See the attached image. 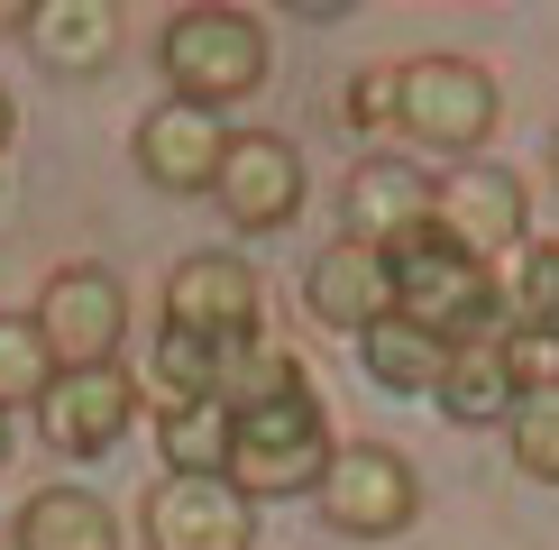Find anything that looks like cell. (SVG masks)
<instances>
[{
  "label": "cell",
  "mask_w": 559,
  "mask_h": 550,
  "mask_svg": "<svg viewBox=\"0 0 559 550\" xmlns=\"http://www.w3.org/2000/svg\"><path fill=\"white\" fill-rule=\"evenodd\" d=\"M504 331H514V339H550V349H559V239L523 248V275L504 285Z\"/></svg>",
  "instance_id": "44dd1931"
},
{
  "label": "cell",
  "mask_w": 559,
  "mask_h": 550,
  "mask_svg": "<svg viewBox=\"0 0 559 550\" xmlns=\"http://www.w3.org/2000/svg\"><path fill=\"white\" fill-rule=\"evenodd\" d=\"M340 212H348V229L340 239H367V248H404V239H423L431 229V175L413 166V156H358L348 166V183H340Z\"/></svg>",
  "instance_id": "7c38bea8"
},
{
  "label": "cell",
  "mask_w": 559,
  "mask_h": 550,
  "mask_svg": "<svg viewBox=\"0 0 559 550\" xmlns=\"http://www.w3.org/2000/svg\"><path fill=\"white\" fill-rule=\"evenodd\" d=\"M348 129H394V64L348 83Z\"/></svg>",
  "instance_id": "cb8c5ba5"
},
{
  "label": "cell",
  "mask_w": 559,
  "mask_h": 550,
  "mask_svg": "<svg viewBox=\"0 0 559 550\" xmlns=\"http://www.w3.org/2000/svg\"><path fill=\"white\" fill-rule=\"evenodd\" d=\"M258 321H266V285H258V266L229 258V248H202V258H183L166 275V321H156V331L202 339V349L229 358V349L258 339Z\"/></svg>",
  "instance_id": "52a82bcc"
},
{
  "label": "cell",
  "mask_w": 559,
  "mask_h": 550,
  "mask_svg": "<svg viewBox=\"0 0 559 550\" xmlns=\"http://www.w3.org/2000/svg\"><path fill=\"white\" fill-rule=\"evenodd\" d=\"M504 450H514L523 477L559 487V376H532V395L514 404V422H504Z\"/></svg>",
  "instance_id": "7402d4cb"
},
{
  "label": "cell",
  "mask_w": 559,
  "mask_h": 550,
  "mask_svg": "<svg viewBox=\"0 0 559 550\" xmlns=\"http://www.w3.org/2000/svg\"><path fill=\"white\" fill-rule=\"evenodd\" d=\"M302 358L294 349H266V339H248V349H229L221 367H212V404L221 412H258V404H285V395H302Z\"/></svg>",
  "instance_id": "d6986e66"
},
{
  "label": "cell",
  "mask_w": 559,
  "mask_h": 550,
  "mask_svg": "<svg viewBox=\"0 0 559 550\" xmlns=\"http://www.w3.org/2000/svg\"><path fill=\"white\" fill-rule=\"evenodd\" d=\"M0 468H10V412H0Z\"/></svg>",
  "instance_id": "4316f807"
},
{
  "label": "cell",
  "mask_w": 559,
  "mask_h": 550,
  "mask_svg": "<svg viewBox=\"0 0 559 550\" xmlns=\"http://www.w3.org/2000/svg\"><path fill=\"white\" fill-rule=\"evenodd\" d=\"M156 64H166L175 101H202V110H229V101H258L266 92V19L258 10H229V0H193L156 28Z\"/></svg>",
  "instance_id": "6da1fadb"
},
{
  "label": "cell",
  "mask_w": 559,
  "mask_h": 550,
  "mask_svg": "<svg viewBox=\"0 0 559 550\" xmlns=\"http://www.w3.org/2000/svg\"><path fill=\"white\" fill-rule=\"evenodd\" d=\"M37 339H46V358H56V376L64 367H120V339H129V285L110 266H56L37 285Z\"/></svg>",
  "instance_id": "8992f818"
},
{
  "label": "cell",
  "mask_w": 559,
  "mask_h": 550,
  "mask_svg": "<svg viewBox=\"0 0 559 550\" xmlns=\"http://www.w3.org/2000/svg\"><path fill=\"white\" fill-rule=\"evenodd\" d=\"M302 303H312L321 331H377V321L394 312V266H385V248H367V239H331L312 258V275H302Z\"/></svg>",
  "instance_id": "9a60e30c"
},
{
  "label": "cell",
  "mask_w": 559,
  "mask_h": 550,
  "mask_svg": "<svg viewBox=\"0 0 559 550\" xmlns=\"http://www.w3.org/2000/svg\"><path fill=\"white\" fill-rule=\"evenodd\" d=\"M550 175H559V138H550Z\"/></svg>",
  "instance_id": "83f0119b"
},
{
  "label": "cell",
  "mask_w": 559,
  "mask_h": 550,
  "mask_svg": "<svg viewBox=\"0 0 559 550\" xmlns=\"http://www.w3.org/2000/svg\"><path fill=\"white\" fill-rule=\"evenodd\" d=\"M312 504L348 541H394L423 514V477H413V458L385 450V441H340L331 468H321V487H312Z\"/></svg>",
  "instance_id": "5b68a950"
},
{
  "label": "cell",
  "mask_w": 559,
  "mask_h": 550,
  "mask_svg": "<svg viewBox=\"0 0 559 550\" xmlns=\"http://www.w3.org/2000/svg\"><path fill=\"white\" fill-rule=\"evenodd\" d=\"M10 129H19V110H10V92H0V147H10Z\"/></svg>",
  "instance_id": "484cf974"
},
{
  "label": "cell",
  "mask_w": 559,
  "mask_h": 550,
  "mask_svg": "<svg viewBox=\"0 0 559 550\" xmlns=\"http://www.w3.org/2000/svg\"><path fill=\"white\" fill-rule=\"evenodd\" d=\"M138 533L147 550H258V504L229 477H156Z\"/></svg>",
  "instance_id": "9c48e42d"
},
{
  "label": "cell",
  "mask_w": 559,
  "mask_h": 550,
  "mask_svg": "<svg viewBox=\"0 0 559 550\" xmlns=\"http://www.w3.org/2000/svg\"><path fill=\"white\" fill-rule=\"evenodd\" d=\"M28 10L37 0H0V37H28Z\"/></svg>",
  "instance_id": "d4e9b609"
},
{
  "label": "cell",
  "mask_w": 559,
  "mask_h": 550,
  "mask_svg": "<svg viewBox=\"0 0 559 550\" xmlns=\"http://www.w3.org/2000/svg\"><path fill=\"white\" fill-rule=\"evenodd\" d=\"M358 358H367V376L385 395H440V376H450V349L431 331H413L404 312H385L377 331H358Z\"/></svg>",
  "instance_id": "ac0fdd59"
},
{
  "label": "cell",
  "mask_w": 559,
  "mask_h": 550,
  "mask_svg": "<svg viewBox=\"0 0 559 550\" xmlns=\"http://www.w3.org/2000/svg\"><path fill=\"white\" fill-rule=\"evenodd\" d=\"M138 404H147V395H138L129 367H64V376L46 385V404H37V431L64 458H110L120 431L138 422Z\"/></svg>",
  "instance_id": "8fae6325"
},
{
  "label": "cell",
  "mask_w": 559,
  "mask_h": 550,
  "mask_svg": "<svg viewBox=\"0 0 559 550\" xmlns=\"http://www.w3.org/2000/svg\"><path fill=\"white\" fill-rule=\"evenodd\" d=\"M212 202L229 212V229H294L302 220V156H294V138L285 129H229Z\"/></svg>",
  "instance_id": "30bf717a"
},
{
  "label": "cell",
  "mask_w": 559,
  "mask_h": 550,
  "mask_svg": "<svg viewBox=\"0 0 559 550\" xmlns=\"http://www.w3.org/2000/svg\"><path fill=\"white\" fill-rule=\"evenodd\" d=\"M10 550H120V514L92 487H37L10 523Z\"/></svg>",
  "instance_id": "e0dca14e"
},
{
  "label": "cell",
  "mask_w": 559,
  "mask_h": 550,
  "mask_svg": "<svg viewBox=\"0 0 559 550\" xmlns=\"http://www.w3.org/2000/svg\"><path fill=\"white\" fill-rule=\"evenodd\" d=\"M504 120V92L486 74L477 56H413L394 64V129L423 138L431 156H450V166H477V147L496 138Z\"/></svg>",
  "instance_id": "3957f363"
},
{
  "label": "cell",
  "mask_w": 559,
  "mask_h": 550,
  "mask_svg": "<svg viewBox=\"0 0 559 550\" xmlns=\"http://www.w3.org/2000/svg\"><path fill=\"white\" fill-rule=\"evenodd\" d=\"M46 385H56V358H46L37 321L28 312H0V412H19V404L37 412Z\"/></svg>",
  "instance_id": "603a6c76"
},
{
  "label": "cell",
  "mask_w": 559,
  "mask_h": 550,
  "mask_svg": "<svg viewBox=\"0 0 559 550\" xmlns=\"http://www.w3.org/2000/svg\"><path fill=\"white\" fill-rule=\"evenodd\" d=\"M431 229L450 248H468L477 266H496L504 248H523V229H532V202H523V175L514 166H450V175H431Z\"/></svg>",
  "instance_id": "ba28073f"
},
{
  "label": "cell",
  "mask_w": 559,
  "mask_h": 550,
  "mask_svg": "<svg viewBox=\"0 0 559 550\" xmlns=\"http://www.w3.org/2000/svg\"><path fill=\"white\" fill-rule=\"evenodd\" d=\"M221 156H229V129H221V110H202V101H175L166 92V101L138 120V175H147L156 193H212Z\"/></svg>",
  "instance_id": "4fadbf2b"
},
{
  "label": "cell",
  "mask_w": 559,
  "mask_h": 550,
  "mask_svg": "<svg viewBox=\"0 0 559 550\" xmlns=\"http://www.w3.org/2000/svg\"><path fill=\"white\" fill-rule=\"evenodd\" d=\"M394 312L413 321V331H431L440 349H468V339H496L504 331V285L496 266H477L468 248H450L440 229L394 248Z\"/></svg>",
  "instance_id": "7a4b0ae2"
},
{
  "label": "cell",
  "mask_w": 559,
  "mask_h": 550,
  "mask_svg": "<svg viewBox=\"0 0 559 550\" xmlns=\"http://www.w3.org/2000/svg\"><path fill=\"white\" fill-rule=\"evenodd\" d=\"M28 46H37V64H56V74H102V64L120 56V10H110V0H37L28 10Z\"/></svg>",
  "instance_id": "2e32d148"
},
{
  "label": "cell",
  "mask_w": 559,
  "mask_h": 550,
  "mask_svg": "<svg viewBox=\"0 0 559 550\" xmlns=\"http://www.w3.org/2000/svg\"><path fill=\"white\" fill-rule=\"evenodd\" d=\"M331 412L302 385L285 404H258V412H229V487L248 504H275V495H312L321 468H331Z\"/></svg>",
  "instance_id": "277c9868"
},
{
  "label": "cell",
  "mask_w": 559,
  "mask_h": 550,
  "mask_svg": "<svg viewBox=\"0 0 559 550\" xmlns=\"http://www.w3.org/2000/svg\"><path fill=\"white\" fill-rule=\"evenodd\" d=\"M532 395V339L496 331V339H468V349H450V376H440V412H450L459 431H496L514 422V404Z\"/></svg>",
  "instance_id": "5bb4252c"
},
{
  "label": "cell",
  "mask_w": 559,
  "mask_h": 550,
  "mask_svg": "<svg viewBox=\"0 0 559 550\" xmlns=\"http://www.w3.org/2000/svg\"><path fill=\"white\" fill-rule=\"evenodd\" d=\"M156 458H166V477H229V412L221 404L156 412Z\"/></svg>",
  "instance_id": "ffe728a7"
}]
</instances>
